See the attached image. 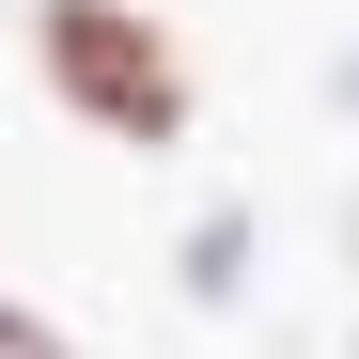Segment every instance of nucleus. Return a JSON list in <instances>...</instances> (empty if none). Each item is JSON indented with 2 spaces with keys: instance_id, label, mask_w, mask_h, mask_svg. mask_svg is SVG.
Segmentation results:
<instances>
[{
  "instance_id": "obj_3",
  "label": "nucleus",
  "mask_w": 359,
  "mask_h": 359,
  "mask_svg": "<svg viewBox=\"0 0 359 359\" xmlns=\"http://www.w3.org/2000/svg\"><path fill=\"white\" fill-rule=\"evenodd\" d=\"M0 359H79V344H63V328H47V313H32V297H0Z\"/></svg>"
},
{
  "instance_id": "obj_1",
  "label": "nucleus",
  "mask_w": 359,
  "mask_h": 359,
  "mask_svg": "<svg viewBox=\"0 0 359 359\" xmlns=\"http://www.w3.org/2000/svg\"><path fill=\"white\" fill-rule=\"evenodd\" d=\"M32 63H47V94L79 109L94 141H126V156H172L188 141V47H172L141 0H32Z\"/></svg>"
},
{
  "instance_id": "obj_4",
  "label": "nucleus",
  "mask_w": 359,
  "mask_h": 359,
  "mask_svg": "<svg viewBox=\"0 0 359 359\" xmlns=\"http://www.w3.org/2000/svg\"><path fill=\"white\" fill-rule=\"evenodd\" d=\"M344 234H359V219H344Z\"/></svg>"
},
{
  "instance_id": "obj_2",
  "label": "nucleus",
  "mask_w": 359,
  "mask_h": 359,
  "mask_svg": "<svg viewBox=\"0 0 359 359\" xmlns=\"http://www.w3.org/2000/svg\"><path fill=\"white\" fill-rule=\"evenodd\" d=\"M234 281H250V219H234V203H219V219L188 234V297H203V313H219V297H234Z\"/></svg>"
}]
</instances>
